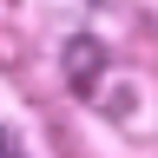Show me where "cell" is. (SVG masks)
<instances>
[{"label": "cell", "mask_w": 158, "mask_h": 158, "mask_svg": "<svg viewBox=\"0 0 158 158\" xmlns=\"http://www.w3.org/2000/svg\"><path fill=\"white\" fill-rule=\"evenodd\" d=\"M0 158H27V152L13 145V132H7V125H0Z\"/></svg>", "instance_id": "obj_1"}]
</instances>
